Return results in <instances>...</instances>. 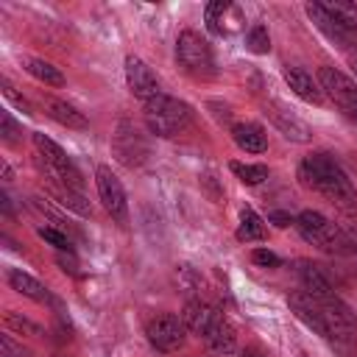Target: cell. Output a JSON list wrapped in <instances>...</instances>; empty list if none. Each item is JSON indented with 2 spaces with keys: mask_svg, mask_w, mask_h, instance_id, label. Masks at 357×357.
Returning <instances> with one entry per match:
<instances>
[{
  "mask_svg": "<svg viewBox=\"0 0 357 357\" xmlns=\"http://www.w3.org/2000/svg\"><path fill=\"white\" fill-rule=\"evenodd\" d=\"M204 343L215 351V354H231L234 349H237V335H234V326L220 315L215 324H212V329L204 335Z\"/></svg>",
  "mask_w": 357,
  "mask_h": 357,
  "instance_id": "17",
  "label": "cell"
},
{
  "mask_svg": "<svg viewBox=\"0 0 357 357\" xmlns=\"http://www.w3.org/2000/svg\"><path fill=\"white\" fill-rule=\"evenodd\" d=\"M284 81H287V86L301 98V100H307V103H321V98H324V92H321V86H318V81H312V75L310 73H304L301 67H284Z\"/></svg>",
  "mask_w": 357,
  "mask_h": 357,
  "instance_id": "15",
  "label": "cell"
},
{
  "mask_svg": "<svg viewBox=\"0 0 357 357\" xmlns=\"http://www.w3.org/2000/svg\"><path fill=\"white\" fill-rule=\"evenodd\" d=\"M0 206H3V212H6V215H11V201H8V195H6V192H0Z\"/></svg>",
  "mask_w": 357,
  "mask_h": 357,
  "instance_id": "35",
  "label": "cell"
},
{
  "mask_svg": "<svg viewBox=\"0 0 357 357\" xmlns=\"http://www.w3.org/2000/svg\"><path fill=\"white\" fill-rule=\"evenodd\" d=\"M126 84H128L131 95L139 98L142 103H148V100H153L156 95H162V86H159L153 70H151L142 59H137V56H128V59H126Z\"/></svg>",
  "mask_w": 357,
  "mask_h": 357,
  "instance_id": "9",
  "label": "cell"
},
{
  "mask_svg": "<svg viewBox=\"0 0 357 357\" xmlns=\"http://www.w3.org/2000/svg\"><path fill=\"white\" fill-rule=\"evenodd\" d=\"M268 114H271V120L276 123V128H279L287 139H296V142H307V139H310L307 126H304L301 120H296L290 112H284L279 103H271V106H268Z\"/></svg>",
  "mask_w": 357,
  "mask_h": 357,
  "instance_id": "19",
  "label": "cell"
},
{
  "mask_svg": "<svg viewBox=\"0 0 357 357\" xmlns=\"http://www.w3.org/2000/svg\"><path fill=\"white\" fill-rule=\"evenodd\" d=\"M145 335H148V343L156 351H176V349L184 346L187 326H184V318H178L173 312H162V315L148 321Z\"/></svg>",
  "mask_w": 357,
  "mask_h": 357,
  "instance_id": "7",
  "label": "cell"
},
{
  "mask_svg": "<svg viewBox=\"0 0 357 357\" xmlns=\"http://www.w3.org/2000/svg\"><path fill=\"white\" fill-rule=\"evenodd\" d=\"M42 106H45V114H47L50 120H56V123H61V126H67V128H86L84 112H78L73 103L59 100V98H45Z\"/></svg>",
  "mask_w": 357,
  "mask_h": 357,
  "instance_id": "16",
  "label": "cell"
},
{
  "mask_svg": "<svg viewBox=\"0 0 357 357\" xmlns=\"http://www.w3.org/2000/svg\"><path fill=\"white\" fill-rule=\"evenodd\" d=\"M36 234H39V237H42L45 243L56 245L59 251H70V248H73L70 237H67L64 231H59V229H50V226H39V229H36Z\"/></svg>",
  "mask_w": 357,
  "mask_h": 357,
  "instance_id": "28",
  "label": "cell"
},
{
  "mask_svg": "<svg viewBox=\"0 0 357 357\" xmlns=\"http://www.w3.org/2000/svg\"><path fill=\"white\" fill-rule=\"evenodd\" d=\"M231 167V173L243 181V184H262L265 178H268V167L265 165H248V162H231L229 165Z\"/></svg>",
  "mask_w": 357,
  "mask_h": 357,
  "instance_id": "25",
  "label": "cell"
},
{
  "mask_svg": "<svg viewBox=\"0 0 357 357\" xmlns=\"http://www.w3.org/2000/svg\"><path fill=\"white\" fill-rule=\"evenodd\" d=\"M298 234L310 243V245H318L321 251L326 254H337V257H349V254H357V237L349 234L343 226L332 223L329 218H324L321 212H312V209H304L296 223Z\"/></svg>",
  "mask_w": 357,
  "mask_h": 357,
  "instance_id": "2",
  "label": "cell"
},
{
  "mask_svg": "<svg viewBox=\"0 0 357 357\" xmlns=\"http://www.w3.org/2000/svg\"><path fill=\"white\" fill-rule=\"evenodd\" d=\"M6 321H8L14 329H20V332H22V329H28V332L39 335V326H36V324H31V321H25V318H17L14 312H8V315H6Z\"/></svg>",
  "mask_w": 357,
  "mask_h": 357,
  "instance_id": "33",
  "label": "cell"
},
{
  "mask_svg": "<svg viewBox=\"0 0 357 357\" xmlns=\"http://www.w3.org/2000/svg\"><path fill=\"white\" fill-rule=\"evenodd\" d=\"M240 357H265V354H262L259 349H243V351H240Z\"/></svg>",
  "mask_w": 357,
  "mask_h": 357,
  "instance_id": "36",
  "label": "cell"
},
{
  "mask_svg": "<svg viewBox=\"0 0 357 357\" xmlns=\"http://www.w3.org/2000/svg\"><path fill=\"white\" fill-rule=\"evenodd\" d=\"M231 139L240 151L245 153H262L268 148V137H265V128L257 126V123H234L231 126Z\"/></svg>",
  "mask_w": 357,
  "mask_h": 357,
  "instance_id": "14",
  "label": "cell"
},
{
  "mask_svg": "<svg viewBox=\"0 0 357 357\" xmlns=\"http://www.w3.org/2000/svg\"><path fill=\"white\" fill-rule=\"evenodd\" d=\"M22 64H25V70H28L36 81H42V84H47V86H61V84H64L61 70L53 67V64L45 61V59H31V56H25Z\"/></svg>",
  "mask_w": 357,
  "mask_h": 357,
  "instance_id": "21",
  "label": "cell"
},
{
  "mask_svg": "<svg viewBox=\"0 0 357 357\" xmlns=\"http://www.w3.org/2000/svg\"><path fill=\"white\" fill-rule=\"evenodd\" d=\"M298 181L315 192H321L332 206L343 215H357V192L346 170L329 153H312L298 165Z\"/></svg>",
  "mask_w": 357,
  "mask_h": 357,
  "instance_id": "1",
  "label": "cell"
},
{
  "mask_svg": "<svg viewBox=\"0 0 357 357\" xmlns=\"http://www.w3.org/2000/svg\"><path fill=\"white\" fill-rule=\"evenodd\" d=\"M298 279H301V290H307L312 298H326V296H332V284H329V279L321 273L318 265H312V262H298Z\"/></svg>",
  "mask_w": 357,
  "mask_h": 357,
  "instance_id": "20",
  "label": "cell"
},
{
  "mask_svg": "<svg viewBox=\"0 0 357 357\" xmlns=\"http://www.w3.org/2000/svg\"><path fill=\"white\" fill-rule=\"evenodd\" d=\"M265 237V223L254 209H243L240 212V226H237V240L251 243V240H262Z\"/></svg>",
  "mask_w": 357,
  "mask_h": 357,
  "instance_id": "22",
  "label": "cell"
},
{
  "mask_svg": "<svg viewBox=\"0 0 357 357\" xmlns=\"http://www.w3.org/2000/svg\"><path fill=\"white\" fill-rule=\"evenodd\" d=\"M112 148H114L117 159H120L123 165H128V167L139 165V162L148 156V145H145L142 134H139L134 126H128V123H120V126H117V134H114V139H112Z\"/></svg>",
  "mask_w": 357,
  "mask_h": 357,
  "instance_id": "10",
  "label": "cell"
},
{
  "mask_svg": "<svg viewBox=\"0 0 357 357\" xmlns=\"http://www.w3.org/2000/svg\"><path fill=\"white\" fill-rule=\"evenodd\" d=\"M53 195H56V201L61 204V206H67V209H73V212H78V215H92V209H89V204H86V198L78 192V190H70V187H64V184H56V190H53Z\"/></svg>",
  "mask_w": 357,
  "mask_h": 357,
  "instance_id": "24",
  "label": "cell"
},
{
  "mask_svg": "<svg viewBox=\"0 0 357 357\" xmlns=\"http://www.w3.org/2000/svg\"><path fill=\"white\" fill-rule=\"evenodd\" d=\"M192 123V109L170 95H156L145 103V126L156 137H176Z\"/></svg>",
  "mask_w": 357,
  "mask_h": 357,
  "instance_id": "3",
  "label": "cell"
},
{
  "mask_svg": "<svg viewBox=\"0 0 357 357\" xmlns=\"http://www.w3.org/2000/svg\"><path fill=\"white\" fill-rule=\"evenodd\" d=\"M251 259H254L257 265H262V268H279V265H282V259H279L273 251H268V248H257V251L251 254Z\"/></svg>",
  "mask_w": 357,
  "mask_h": 357,
  "instance_id": "31",
  "label": "cell"
},
{
  "mask_svg": "<svg viewBox=\"0 0 357 357\" xmlns=\"http://www.w3.org/2000/svg\"><path fill=\"white\" fill-rule=\"evenodd\" d=\"M324 6H326V11H329L351 36H357V6H354V3L335 0V3H324Z\"/></svg>",
  "mask_w": 357,
  "mask_h": 357,
  "instance_id": "23",
  "label": "cell"
},
{
  "mask_svg": "<svg viewBox=\"0 0 357 357\" xmlns=\"http://www.w3.org/2000/svg\"><path fill=\"white\" fill-rule=\"evenodd\" d=\"M245 45H248L251 53H268V50H271L268 31H265L262 25H254V28L248 31V36H245Z\"/></svg>",
  "mask_w": 357,
  "mask_h": 357,
  "instance_id": "27",
  "label": "cell"
},
{
  "mask_svg": "<svg viewBox=\"0 0 357 357\" xmlns=\"http://www.w3.org/2000/svg\"><path fill=\"white\" fill-rule=\"evenodd\" d=\"M33 148H36L42 165H45L47 178H53V184H64V187L81 192V187H84L81 173L75 170V165L70 162V156L61 151V145H56L50 137H45V134L36 131V134H33Z\"/></svg>",
  "mask_w": 357,
  "mask_h": 357,
  "instance_id": "4",
  "label": "cell"
},
{
  "mask_svg": "<svg viewBox=\"0 0 357 357\" xmlns=\"http://www.w3.org/2000/svg\"><path fill=\"white\" fill-rule=\"evenodd\" d=\"M181 318H184V326H187L190 332H195V335L204 337V335L212 329V324L220 318V312H218L212 304L201 301V298H190V301L184 304Z\"/></svg>",
  "mask_w": 357,
  "mask_h": 357,
  "instance_id": "12",
  "label": "cell"
},
{
  "mask_svg": "<svg viewBox=\"0 0 357 357\" xmlns=\"http://www.w3.org/2000/svg\"><path fill=\"white\" fill-rule=\"evenodd\" d=\"M307 14H310V20L315 22V28H318V31H324L332 42H337V45H343V47H346V45H351V42L357 39V36H351V33H349V31H346V28H343L332 14H329V11H326V6H324V3H307Z\"/></svg>",
  "mask_w": 357,
  "mask_h": 357,
  "instance_id": "13",
  "label": "cell"
},
{
  "mask_svg": "<svg viewBox=\"0 0 357 357\" xmlns=\"http://www.w3.org/2000/svg\"><path fill=\"white\" fill-rule=\"evenodd\" d=\"M0 86H3V95H6V98L14 103V106H20L25 114H33V112H31V103H28V100H25L20 92H14V86H11V81H8V78H3V81H0Z\"/></svg>",
  "mask_w": 357,
  "mask_h": 357,
  "instance_id": "30",
  "label": "cell"
},
{
  "mask_svg": "<svg viewBox=\"0 0 357 357\" xmlns=\"http://www.w3.org/2000/svg\"><path fill=\"white\" fill-rule=\"evenodd\" d=\"M351 67H354V73H357V59H354V61H351Z\"/></svg>",
  "mask_w": 357,
  "mask_h": 357,
  "instance_id": "37",
  "label": "cell"
},
{
  "mask_svg": "<svg viewBox=\"0 0 357 357\" xmlns=\"http://www.w3.org/2000/svg\"><path fill=\"white\" fill-rule=\"evenodd\" d=\"M287 304H290V310L296 312L298 321H304L312 332H318L321 337L329 340V326H326V318H324V310H321L318 298H312L307 290H296V293L287 296Z\"/></svg>",
  "mask_w": 357,
  "mask_h": 357,
  "instance_id": "11",
  "label": "cell"
},
{
  "mask_svg": "<svg viewBox=\"0 0 357 357\" xmlns=\"http://www.w3.org/2000/svg\"><path fill=\"white\" fill-rule=\"evenodd\" d=\"M268 220H271V223H276L279 229H284V226L296 223V220H293V218H290L287 212H271V215H268Z\"/></svg>",
  "mask_w": 357,
  "mask_h": 357,
  "instance_id": "34",
  "label": "cell"
},
{
  "mask_svg": "<svg viewBox=\"0 0 357 357\" xmlns=\"http://www.w3.org/2000/svg\"><path fill=\"white\" fill-rule=\"evenodd\" d=\"M0 134H3V139H6L8 145L17 142V137H20V126L14 123V117H11L8 112L0 114Z\"/></svg>",
  "mask_w": 357,
  "mask_h": 357,
  "instance_id": "29",
  "label": "cell"
},
{
  "mask_svg": "<svg viewBox=\"0 0 357 357\" xmlns=\"http://www.w3.org/2000/svg\"><path fill=\"white\" fill-rule=\"evenodd\" d=\"M176 59L178 64L195 75V78H209L215 73V59H212V47L206 39H201L195 31H181L176 39Z\"/></svg>",
  "mask_w": 357,
  "mask_h": 357,
  "instance_id": "5",
  "label": "cell"
},
{
  "mask_svg": "<svg viewBox=\"0 0 357 357\" xmlns=\"http://www.w3.org/2000/svg\"><path fill=\"white\" fill-rule=\"evenodd\" d=\"M318 86H321V92H326V98L351 123H357V84L346 73H340L335 67H321L318 70Z\"/></svg>",
  "mask_w": 357,
  "mask_h": 357,
  "instance_id": "6",
  "label": "cell"
},
{
  "mask_svg": "<svg viewBox=\"0 0 357 357\" xmlns=\"http://www.w3.org/2000/svg\"><path fill=\"white\" fill-rule=\"evenodd\" d=\"M56 262H59V265H61V271H64V273H70V276H78V273H81V271H78V259L73 257V251H67V254H64V251H59V254H56Z\"/></svg>",
  "mask_w": 357,
  "mask_h": 357,
  "instance_id": "32",
  "label": "cell"
},
{
  "mask_svg": "<svg viewBox=\"0 0 357 357\" xmlns=\"http://www.w3.org/2000/svg\"><path fill=\"white\" fill-rule=\"evenodd\" d=\"M231 6L226 3V0H215V3H209L206 6V28L215 33V36H223V14L229 11Z\"/></svg>",
  "mask_w": 357,
  "mask_h": 357,
  "instance_id": "26",
  "label": "cell"
},
{
  "mask_svg": "<svg viewBox=\"0 0 357 357\" xmlns=\"http://www.w3.org/2000/svg\"><path fill=\"white\" fill-rule=\"evenodd\" d=\"M6 279H8V284H11L14 293H20V296H25V298H33V301H50L47 287H45L39 279H33L31 273H25V271H20V268H11Z\"/></svg>",
  "mask_w": 357,
  "mask_h": 357,
  "instance_id": "18",
  "label": "cell"
},
{
  "mask_svg": "<svg viewBox=\"0 0 357 357\" xmlns=\"http://www.w3.org/2000/svg\"><path fill=\"white\" fill-rule=\"evenodd\" d=\"M95 187H98V198H100L103 209H106L117 223H126V218H128L126 190H123L120 178L112 173L109 165H98V170H95Z\"/></svg>",
  "mask_w": 357,
  "mask_h": 357,
  "instance_id": "8",
  "label": "cell"
}]
</instances>
